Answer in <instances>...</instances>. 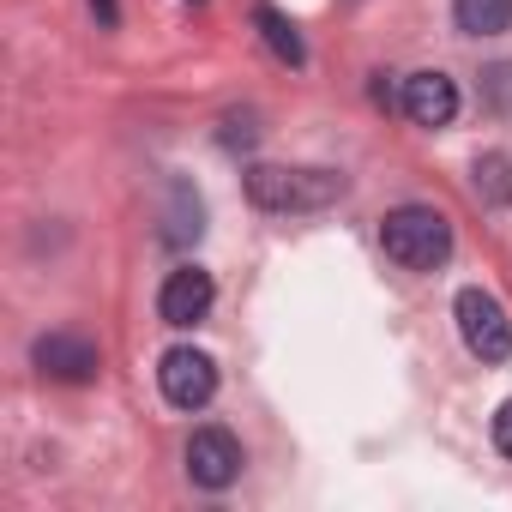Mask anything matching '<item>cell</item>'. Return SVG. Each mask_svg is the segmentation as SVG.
<instances>
[{"label": "cell", "mask_w": 512, "mask_h": 512, "mask_svg": "<svg viewBox=\"0 0 512 512\" xmlns=\"http://www.w3.org/2000/svg\"><path fill=\"white\" fill-rule=\"evenodd\" d=\"M380 247H386V260L404 266V272H434L452 253V223L434 205H398L380 223Z\"/></svg>", "instance_id": "cell-1"}, {"label": "cell", "mask_w": 512, "mask_h": 512, "mask_svg": "<svg viewBox=\"0 0 512 512\" xmlns=\"http://www.w3.org/2000/svg\"><path fill=\"white\" fill-rule=\"evenodd\" d=\"M247 199L260 211H326L344 199L338 169H284V163H253L247 169Z\"/></svg>", "instance_id": "cell-2"}, {"label": "cell", "mask_w": 512, "mask_h": 512, "mask_svg": "<svg viewBox=\"0 0 512 512\" xmlns=\"http://www.w3.org/2000/svg\"><path fill=\"white\" fill-rule=\"evenodd\" d=\"M452 314H458V338H464V350L476 362H506L512 356V320H506L500 296H488V290L470 284V290H458Z\"/></svg>", "instance_id": "cell-3"}, {"label": "cell", "mask_w": 512, "mask_h": 512, "mask_svg": "<svg viewBox=\"0 0 512 512\" xmlns=\"http://www.w3.org/2000/svg\"><path fill=\"white\" fill-rule=\"evenodd\" d=\"M157 386L175 410H205L217 398V362L193 344H175L163 362H157Z\"/></svg>", "instance_id": "cell-4"}, {"label": "cell", "mask_w": 512, "mask_h": 512, "mask_svg": "<svg viewBox=\"0 0 512 512\" xmlns=\"http://www.w3.org/2000/svg\"><path fill=\"white\" fill-rule=\"evenodd\" d=\"M241 440L229 434V428H193V440H187V476H193V488H229L235 476H241Z\"/></svg>", "instance_id": "cell-5"}, {"label": "cell", "mask_w": 512, "mask_h": 512, "mask_svg": "<svg viewBox=\"0 0 512 512\" xmlns=\"http://www.w3.org/2000/svg\"><path fill=\"white\" fill-rule=\"evenodd\" d=\"M211 302H217V284H211V272H199V266H175V272L163 278V290H157V314H163V326H175V332L199 326V320L211 314Z\"/></svg>", "instance_id": "cell-6"}, {"label": "cell", "mask_w": 512, "mask_h": 512, "mask_svg": "<svg viewBox=\"0 0 512 512\" xmlns=\"http://www.w3.org/2000/svg\"><path fill=\"white\" fill-rule=\"evenodd\" d=\"M31 362H37V374L67 380V386H85V380H97V368H103L97 344L79 338V332H49V338H37V344H31Z\"/></svg>", "instance_id": "cell-7"}, {"label": "cell", "mask_w": 512, "mask_h": 512, "mask_svg": "<svg viewBox=\"0 0 512 512\" xmlns=\"http://www.w3.org/2000/svg\"><path fill=\"white\" fill-rule=\"evenodd\" d=\"M398 109L416 121V127H446L458 115V85L446 73H410L404 91H398Z\"/></svg>", "instance_id": "cell-8"}, {"label": "cell", "mask_w": 512, "mask_h": 512, "mask_svg": "<svg viewBox=\"0 0 512 512\" xmlns=\"http://www.w3.org/2000/svg\"><path fill=\"white\" fill-rule=\"evenodd\" d=\"M199 229H205V205H199V193H193L187 181H169V211H163V241H175V247H187V241H199Z\"/></svg>", "instance_id": "cell-9"}, {"label": "cell", "mask_w": 512, "mask_h": 512, "mask_svg": "<svg viewBox=\"0 0 512 512\" xmlns=\"http://www.w3.org/2000/svg\"><path fill=\"white\" fill-rule=\"evenodd\" d=\"M452 19L464 37H500L512 25V0H452Z\"/></svg>", "instance_id": "cell-10"}, {"label": "cell", "mask_w": 512, "mask_h": 512, "mask_svg": "<svg viewBox=\"0 0 512 512\" xmlns=\"http://www.w3.org/2000/svg\"><path fill=\"white\" fill-rule=\"evenodd\" d=\"M253 25H260V37H266V49L284 61V67H302L308 61V49H302V31L278 13V7H260V13H253Z\"/></svg>", "instance_id": "cell-11"}, {"label": "cell", "mask_w": 512, "mask_h": 512, "mask_svg": "<svg viewBox=\"0 0 512 512\" xmlns=\"http://www.w3.org/2000/svg\"><path fill=\"white\" fill-rule=\"evenodd\" d=\"M476 199L482 205H512V157H500V151H488V157H476Z\"/></svg>", "instance_id": "cell-12"}, {"label": "cell", "mask_w": 512, "mask_h": 512, "mask_svg": "<svg viewBox=\"0 0 512 512\" xmlns=\"http://www.w3.org/2000/svg\"><path fill=\"white\" fill-rule=\"evenodd\" d=\"M217 139H223V145H229V151H235V145H241V151H247V145H253V115H229V121H223V133H217Z\"/></svg>", "instance_id": "cell-13"}, {"label": "cell", "mask_w": 512, "mask_h": 512, "mask_svg": "<svg viewBox=\"0 0 512 512\" xmlns=\"http://www.w3.org/2000/svg\"><path fill=\"white\" fill-rule=\"evenodd\" d=\"M494 446H500V452L512 458V398H506V404L494 410Z\"/></svg>", "instance_id": "cell-14"}, {"label": "cell", "mask_w": 512, "mask_h": 512, "mask_svg": "<svg viewBox=\"0 0 512 512\" xmlns=\"http://www.w3.org/2000/svg\"><path fill=\"white\" fill-rule=\"evenodd\" d=\"M91 13H97V25H103V31H115V25H121V7H115V0H91Z\"/></svg>", "instance_id": "cell-15"}]
</instances>
